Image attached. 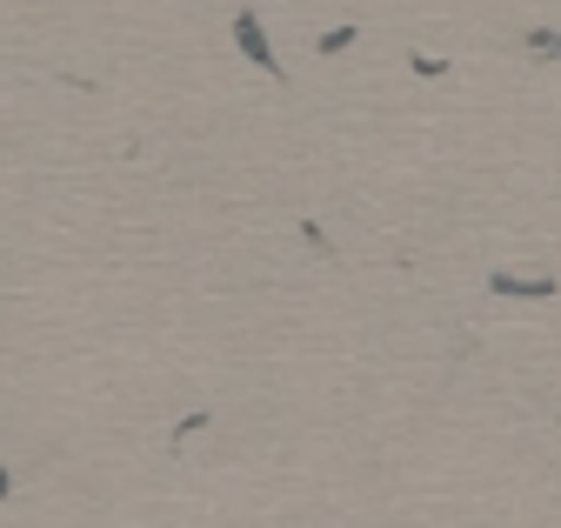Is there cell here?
Wrapping results in <instances>:
<instances>
[{"label": "cell", "mask_w": 561, "mask_h": 528, "mask_svg": "<svg viewBox=\"0 0 561 528\" xmlns=\"http://www.w3.org/2000/svg\"><path fill=\"white\" fill-rule=\"evenodd\" d=\"M0 495H8V469H0Z\"/></svg>", "instance_id": "2"}, {"label": "cell", "mask_w": 561, "mask_h": 528, "mask_svg": "<svg viewBox=\"0 0 561 528\" xmlns=\"http://www.w3.org/2000/svg\"><path fill=\"white\" fill-rule=\"evenodd\" d=\"M234 41H241V54L254 60V68H267V74H274V47H267V34H261V21H254V14H241V21H234Z\"/></svg>", "instance_id": "1"}]
</instances>
